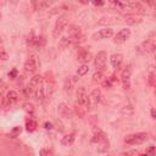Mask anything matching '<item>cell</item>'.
<instances>
[{
  "label": "cell",
  "instance_id": "6da1fadb",
  "mask_svg": "<svg viewBox=\"0 0 156 156\" xmlns=\"http://www.w3.org/2000/svg\"><path fill=\"white\" fill-rule=\"evenodd\" d=\"M148 133H144V132H140V133H134V134H129L124 138V143L128 144V145H138V144H141L144 143L146 139H148Z\"/></svg>",
  "mask_w": 156,
  "mask_h": 156
},
{
  "label": "cell",
  "instance_id": "7a4b0ae2",
  "mask_svg": "<svg viewBox=\"0 0 156 156\" xmlns=\"http://www.w3.org/2000/svg\"><path fill=\"white\" fill-rule=\"evenodd\" d=\"M106 61H108V53L106 51H99L96 54L95 59H94V66L96 68V71L102 72L106 67Z\"/></svg>",
  "mask_w": 156,
  "mask_h": 156
},
{
  "label": "cell",
  "instance_id": "3957f363",
  "mask_svg": "<svg viewBox=\"0 0 156 156\" xmlns=\"http://www.w3.org/2000/svg\"><path fill=\"white\" fill-rule=\"evenodd\" d=\"M76 96H77V101L81 106L83 108H88L89 106V95L85 90L84 87H78L77 91H76Z\"/></svg>",
  "mask_w": 156,
  "mask_h": 156
},
{
  "label": "cell",
  "instance_id": "277c9868",
  "mask_svg": "<svg viewBox=\"0 0 156 156\" xmlns=\"http://www.w3.org/2000/svg\"><path fill=\"white\" fill-rule=\"evenodd\" d=\"M67 25H68V18L66 16L59 17V20L55 22V27H54V31H53V37L59 38V35L64 32V29L67 27Z\"/></svg>",
  "mask_w": 156,
  "mask_h": 156
},
{
  "label": "cell",
  "instance_id": "5b68a950",
  "mask_svg": "<svg viewBox=\"0 0 156 156\" xmlns=\"http://www.w3.org/2000/svg\"><path fill=\"white\" fill-rule=\"evenodd\" d=\"M131 76H132V67H131V65H128L121 73V82H122V85L124 89L131 88Z\"/></svg>",
  "mask_w": 156,
  "mask_h": 156
},
{
  "label": "cell",
  "instance_id": "8992f818",
  "mask_svg": "<svg viewBox=\"0 0 156 156\" xmlns=\"http://www.w3.org/2000/svg\"><path fill=\"white\" fill-rule=\"evenodd\" d=\"M23 68H25L26 72H29V73L35 72L37 68H38V60H37V56H34V55L29 56V58L26 60Z\"/></svg>",
  "mask_w": 156,
  "mask_h": 156
},
{
  "label": "cell",
  "instance_id": "52a82bcc",
  "mask_svg": "<svg viewBox=\"0 0 156 156\" xmlns=\"http://www.w3.org/2000/svg\"><path fill=\"white\" fill-rule=\"evenodd\" d=\"M138 49H140L143 53H146V54L155 53V51H156V41L152 40V39H148V40L143 41Z\"/></svg>",
  "mask_w": 156,
  "mask_h": 156
},
{
  "label": "cell",
  "instance_id": "ba28073f",
  "mask_svg": "<svg viewBox=\"0 0 156 156\" xmlns=\"http://www.w3.org/2000/svg\"><path fill=\"white\" fill-rule=\"evenodd\" d=\"M114 35V31L111 28H104V29H100L99 32L94 33L93 34V39L94 40H100V39H108V38H111Z\"/></svg>",
  "mask_w": 156,
  "mask_h": 156
},
{
  "label": "cell",
  "instance_id": "9c48e42d",
  "mask_svg": "<svg viewBox=\"0 0 156 156\" xmlns=\"http://www.w3.org/2000/svg\"><path fill=\"white\" fill-rule=\"evenodd\" d=\"M100 100H101V90L99 88L93 89L90 95H89V106L88 108L95 106L98 102H100Z\"/></svg>",
  "mask_w": 156,
  "mask_h": 156
},
{
  "label": "cell",
  "instance_id": "30bf717a",
  "mask_svg": "<svg viewBox=\"0 0 156 156\" xmlns=\"http://www.w3.org/2000/svg\"><path fill=\"white\" fill-rule=\"evenodd\" d=\"M91 53L90 51H87V50H83V49H81L78 53H77V60L79 61V62H82L83 65H87L90 60H91Z\"/></svg>",
  "mask_w": 156,
  "mask_h": 156
},
{
  "label": "cell",
  "instance_id": "8fae6325",
  "mask_svg": "<svg viewBox=\"0 0 156 156\" xmlns=\"http://www.w3.org/2000/svg\"><path fill=\"white\" fill-rule=\"evenodd\" d=\"M131 37V29L128 28H122L116 35H115V43H124L128 38Z\"/></svg>",
  "mask_w": 156,
  "mask_h": 156
},
{
  "label": "cell",
  "instance_id": "7c38bea8",
  "mask_svg": "<svg viewBox=\"0 0 156 156\" xmlns=\"http://www.w3.org/2000/svg\"><path fill=\"white\" fill-rule=\"evenodd\" d=\"M58 111H59V115H60L61 117L70 118V117L72 116V110L68 108V105H66L65 102L59 104V106H58Z\"/></svg>",
  "mask_w": 156,
  "mask_h": 156
},
{
  "label": "cell",
  "instance_id": "4fadbf2b",
  "mask_svg": "<svg viewBox=\"0 0 156 156\" xmlns=\"http://www.w3.org/2000/svg\"><path fill=\"white\" fill-rule=\"evenodd\" d=\"M95 146H96V151L98 152H106L110 149V141H109L108 138H105V139L100 140L99 143H96Z\"/></svg>",
  "mask_w": 156,
  "mask_h": 156
},
{
  "label": "cell",
  "instance_id": "5bb4252c",
  "mask_svg": "<svg viewBox=\"0 0 156 156\" xmlns=\"http://www.w3.org/2000/svg\"><path fill=\"white\" fill-rule=\"evenodd\" d=\"M110 62L114 68H120L123 62V55L122 54H114L110 58Z\"/></svg>",
  "mask_w": 156,
  "mask_h": 156
},
{
  "label": "cell",
  "instance_id": "9a60e30c",
  "mask_svg": "<svg viewBox=\"0 0 156 156\" xmlns=\"http://www.w3.org/2000/svg\"><path fill=\"white\" fill-rule=\"evenodd\" d=\"M43 84H44V79H43V77H41V76H39V75L34 76V77H33V78H31V81H29V85L32 87L33 91H34L38 87L43 85Z\"/></svg>",
  "mask_w": 156,
  "mask_h": 156
},
{
  "label": "cell",
  "instance_id": "2e32d148",
  "mask_svg": "<svg viewBox=\"0 0 156 156\" xmlns=\"http://www.w3.org/2000/svg\"><path fill=\"white\" fill-rule=\"evenodd\" d=\"M6 100H8V104H9L10 106L11 105H15V104L18 101V94H17V91L10 90L8 93V95H6Z\"/></svg>",
  "mask_w": 156,
  "mask_h": 156
},
{
  "label": "cell",
  "instance_id": "e0dca14e",
  "mask_svg": "<svg viewBox=\"0 0 156 156\" xmlns=\"http://www.w3.org/2000/svg\"><path fill=\"white\" fill-rule=\"evenodd\" d=\"M82 35V32H81V28L78 26H70L68 28V37L70 38H77V37H81Z\"/></svg>",
  "mask_w": 156,
  "mask_h": 156
},
{
  "label": "cell",
  "instance_id": "ac0fdd59",
  "mask_svg": "<svg viewBox=\"0 0 156 156\" xmlns=\"http://www.w3.org/2000/svg\"><path fill=\"white\" fill-rule=\"evenodd\" d=\"M75 143V134H66L61 139V144L64 146H71Z\"/></svg>",
  "mask_w": 156,
  "mask_h": 156
},
{
  "label": "cell",
  "instance_id": "d6986e66",
  "mask_svg": "<svg viewBox=\"0 0 156 156\" xmlns=\"http://www.w3.org/2000/svg\"><path fill=\"white\" fill-rule=\"evenodd\" d=\"M127 6L131 8V9H133V10H137L138 12H141V14L145 12V11H144V8H143V5H141V3H139V2H128V3H127Z\"/></svg>",
  "mask_w": 156,
  "mask_h": 156
},
{
  "label": "cell",
  "instance_id": "ffe728a7",
  "mask_svg": "<svg viewBox=\"0 0 156 156\" xmlns=\"http://www.w3.org/2000/svg\"><path fill=\"white\" fill-rule=\"evenodd\" d=\"M77 81H78V78L77 77H70V78H67L66 79V82H65V90L67 91H71L72 90V88L76 85V83H77Z\"/></svg>",
  "mask_w": 156,
  "mask_h": 156
},
{
  "label": "cell",
  "instance_id": "44dd1931",
  "mask_svg": "<svg viewBox=\"0 0 156 156\" xmlns=\"http://www.w3.org/2000/svg\"><path fill=\"white\" fill-rule=\"evenodd\" d=\"M26 129L28 132H34L37 129V122L34 120H32V118L27 120V122H26Z\"/></svg>",
  "mask_w": 156,
  "mask_h": 156
},
{
  "label": "cell",
  "instance_id": "7402d4cb",
  "mask_svg": "<svg viewBox=\"0 0 156 156\" xmlns=\"http://www.w3.org/2000/svg\"><path fill=\"white\" fill-rule=\"evenodd\" d=\"M124 21L128 25H137V23H140L141 22V18L140 17H137V16H127Z\"/></svg>",
  "mask_w": 156,
  "mask_h": 156
},
{
  "label": "cell",
  "instance_id": "603a6c76",
  "mask_svg": "<svg viewBox=\"0 0 156 156\" xmlns=\"http://www.w3.org/2000/svg\"><path fill=\"white\" fill-rule=\"evenodd\" d=\"M23 110L29 115V116H33L34 115V106L32 105L31 102H26L23 105Z\"/></svg>",
  "mask_w": 156,
  "mask_h": 156
},
{
  "label": "cell",
  "instance_id": "cb8c5ba5",
  "mask_svg": "<svg viewBox=\"0 0 156 156\" xmlns=\"http://www.w3.org/2000/svg\"><path fill=\"white\" fill-rule=\"evenodd\" d=\"M71 44V41H70V38H68V35L67 37H64V38H61L60 39V43H59V46H60V49H65V48H67L68 45Z\"/></svg>",
  "mask_w": 156,
  "mask_h": 156
},
{
  "label": "cell",
  "instance_id": "d4e9b609",
  "mask_svg": "<svg viewBox=\"0 0 156 156\" xmlns=\"http://www.w3.org/2000/svg\"><path fill=\"white\" fill-rule=\"evenodd\" d=\"M33 5L35 6V10H41L44 8H49L50 6V3H46V2H37V3H33Z\"/></svg>",
  "mask_w": 156,
  "mask_h": 156
},
{
  "label": "cell",
  "instance_id": "484cf974",
  "mask_svg": "<svg viewBox=\"0 0 156 156\" xmlns=\"http://www.w3.org/2000/svg\"><path fill=\"white\" fill-rule=\"evenodd\" d=\"M88 71H89L88 65H82V66L78 67V70H77V76H84V75L88 73Z\"/></svg>",
  "mask_w": 156,
  "mask_h": 156
},
{
  "label": "cell",
  "instance_id": "4316f807",
  "mask_svg": "<svg viewBox=\"0 0 156 156\" xmlns=\"http://www.w3.org/2000/svg\"><path fill=\"white\" fill-rule=\"evenodd\" d=\"M93 81H94V82H102V81H104V75H102V72L96 71V72L93 75Z\"/></svg>",
  "mask_w": 156,
  "mask_h": 156
},
{
  "label": "cell",
  "instance_id": "83f0119b",
  "mask_svg": "<svg viewBox=\"0 0 156 156\" xmlns=\"http://www.w3.org/2000/svg\"><path fill=\"white\" fill-rule=\"evenodd\" d=\"M21 133H22V127H20V126H17V127H14V128L11 129V132H10L11 137H18Z\"/></svg>",
  "mask_w": 156,
  "mask_h": 156
},
{
  "label": "cell",
  "instance_id": "f1b7e54d",
  "mask_svg": "<svg viewBox=\"0 0 156 156\" xmlns=\"http://www.w3.org/2000/svg\"><path fill=\"white\" fill-rule=\"evenodd\" d=\"M145 154L148 156H155L156 155V146H149L145 151Z\"/></svg>",
  "mask_w": 156,
  "mask_h": 156
},
{
  "label": "cell",
  "instance_id": "f546056e",
  "mask_svg": "<svg viewBox=\"0 0 156 156\" xmlns=\"http://www.w3.org/2000/svg\"><path fill=\"white\" fill-rule=\"evenodd\" d=\"M135 155H137V151L135 150H128V151L122 152L120 156H135Z\"/></svg>",
  "mask_w": 156,
  "mask_h": 156
},
{
  "label": "cell",
  "instance_id": "4dcf8cb0",
  "mask_svg": "<svg viewBox=\"0 0 156 156\" xmlns=\"http://www.w3.org/2000/svg\"><path fill=\"white\" fill-rule=\"evenodd\" d=\"M16 76H17V70H16V68H12V71L9 72V77H10L11 79H15Z\"/></svg>",
  "mask_w": 156,
  "mask_h": 156
},
{
  "label": "cell",
  "instance_id": "1f68e13d",
  "mask_svg": "<svg viewBox=\"0 0 156 156\" xmlns=\"http://www.w3.org/2000/svg\"><path fill=\"white\" fill-rule=\"evenodd\" d=\"M149 83H151L154 87H156V78H155V75H150V77H149Z\"/></svg>",
  "mask_w": 156,
  "mask_h": 156
},
{
  "label": "cell",
  "instance_id": "d6a6232c",
  "mask_svg": "<svg viewBox=\"0 0 156 156\" xmlns=\"http://www.w3.org/2000/svg\"><path fill=\"white\" fill-rule=\"evenodd\" d=\"M40 156H50V154H49V151H48V150L41 149V150H40Z\"/></svg>",
  "mask_w": 156,
  "mask_h": 156
},
{
  "label": "cell",
  "instance_id": "836d02e7",
  "mask_svg": "<svg viewBox=\"0 0 156 156\" xmlns=\"http://www.w3.org/2000/svg\"><path fill=\"white\" fill-rule=\"evenodd\" d=\"M44 127L46 129H53V123H51V122H45L44 123Z\"/></svg>",
  "mask_w": 156,
  "mask_h": 156
},
{
  "label": "cell",
  "instance_id": "e575fe53",
  "mask_svg": "<svg viewBox=\"0 0 156 156\" xmlns=\"http://www.w3.org/2000/svg\"><path fill=\"white\" fill-rule=\"evenodd\" d=\"M150 114H151V117L156 120V109H155V108H152V109L150 110Z\"/></svg>",
  "mask_w": 156,
  "mask_h": 156
},
{
  "label": "cell",
  "instance_id": "d590c367",
  "mask_svg": "<svg viewBox=\"0 0 156 156\" xmlns=\"http://www.w3.org/2000/svg\"><path fill=\"white\" fill-rule=\"evenodd\" d=\"M93 5H95V6H101V5H104V2H93Z\"/></svg>",
  "mask_w": 156,
  "mask_h": 156
},
{
  "label": "cell",
  "instance_id": "8d00e7d4",
  "mask_svg": "<svg viewBox=\"0 0 156 156\" xmlns=\"http://www.w3.org/2000/svg\"><path fill=\"white\" fill-rule=\"evenodd\" d=\"M6 58H8L6 53H4V51H3V53H2V59H3V60H6Z\"/></svg>",
  "mask_w": 156,
  "mask_h": 156
},
{
  "label": "cell",
  "instance_id": "74e56055",
  "mask_svg": "<svg viewBox=\"0 0 156 156\" xmlns=\"http://www.w3.org/2000/svg\"><path fill=\"white\" fill-rule=\"evenodd\" d=\"M138 156H148L146 154H141V155H138Z\"/></svg>",
  "mask_w": 156,
  "mask_h": 156
},
{
  "label": "cell",
  "instance_id": "f35d334b",
  "mask_svg": "<svg viewBox=\"0 0 156 156\" xmlns=\"http://www.w3.org/2000/svg\"><path fill=\"white\" fill-rule=\"evenodd\" d=\"M155 61H156V54H155Z\"/></svg>",
  "mask_w": 156,
  "mask_h": 156
},
{
  "label": "cell",
  "instance_id": "ab89813d",
  "mask_svg": "<svg viewBox=\"0 0 156 156\" xmlns=\"http://www.w3.org/2000/svg\"><path fill=\"white\" fill-rule=\"evenodd\" d=\"M155 10H156V5H155Z\"/></svg>",
  "mask_w": 156,
  "mask_h": 156
}]
</instances>
